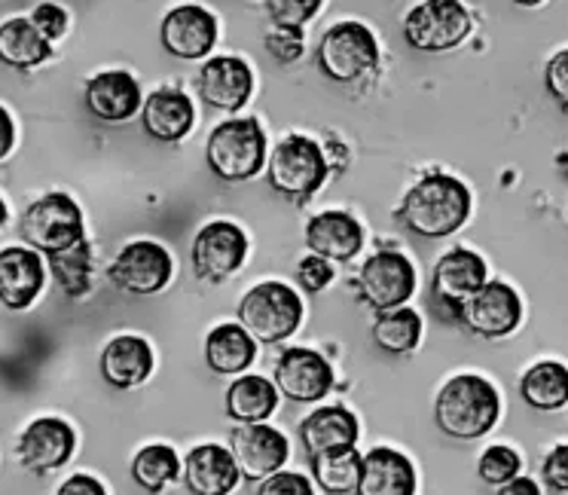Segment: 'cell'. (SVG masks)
I'll list each match as a JSON object with an SVG mask.
<instances>
[{"label": "cell", "instance_id": "25", "mask_svg": "<svg viewBox=\"0 0 568 495\" xmlns=\"http://www.w3.org/2000/svg\"><path fill=\"white\" fill-rule=\"evenodd\" d=\"M141 123L150 138H156L162 144H174L181 138L190 135V129L196 123V108L178 89H156L141 111Z\"/></svg>", "mask_w": 568, "mask_h": 495}, {"label": "cell", "instance_id": "29", "mask_svg": "<svg viewBox=\"0 0 568 495\" xmlns=\"http://www.w3.org/2000/svg\"><path fill=\"white\" fill-rule=\"evenodd\" d=\"M519 395L535 410L554 413L568 404V367L559 361H538L519 380Z\"/></svg>", "mask_w": 568, "mask_h": 495}, {"label": "cell", "instance_id": "11", "mask_svg": "<svg viewBox=\"0 0 568 495\" xmlns=\"http://www.w3.org/2000/svg\"><path fill=\"white\" fill-rule=\"evenodd\" d=\"M193 270L202 282H226L233 279L247 257V235L233 221H211L193 239Z\"/></svg>", "mask_w": 568, "mask_h": 495}, {"label": "cell", "instance_id": "12", "mask_svg": "<svg viewBox=\"0 0 568 495\" xmlns=\"http://www.w3.org/2000/svg\"><path fill=\"white\" fill-rule=\"evenodd\" d=\"M278 392L294 404H315L331 395L334 388V367L315 348H284L275 361Z\"/></svg>", "mask_w": 568, "mask_h": 495}, {"label": "cell", "instance_id": "14", "mask_svg": "<svg viewBox=\"0 0 568 495\" xmlns=\"http://www.w3.org/2000/svg\"><path fill=\"white\" fill-rule=\"evenodd\" d=\"M162 50L184 59V62H199L214 50L217 43V19L196 3L186 7H174L172 13H165L160 28Z\"/></svg>", "mask_w": 568, "mask_h": 495}, {"label": "cell", "instance_id": "15", "mask_svg": "<svg viewBox=\"0 0 568 495\" xmlns=\"http://www.w3.org/2000/svg\"><path fill=\"white\" fill-rule=\"evenodd\" d=\"M77 434L59 416H43L28 425L19 446H16V456L22 462V468L31 474H50L68 465V458L74 456Z\"/></svg>", "mask_w": 568, "mask_h": 495}, {"label": "cell", "instance_id": "24", "mask_svg": "<svg viewBox=\"0 0 568 495\" xmlns=\"http://www.w3.org/2000/svg\"><path fill=\"white\" fill-rule=\"evenodd\" d=\"M153 348L144 336L123 334L113 336L111 343L101 352V376L113 385V388H135V385L148 383L153 373Z\"/></svg>", "mask_w": 568, "mask_h": 495}, {"label": "cell", "instance_id": "21", "mask_svg": "<svg viewBox=\"0 0 568 495\" xmlns=\"http://www.w3.org/2000/svg\"><path fill=\"white\" fill-rule=\"evenodd\" d=\"M43 261L31 248H3L0 254V297L7 310H28L43 291Z\"/></svg>", "mask_w": 568, "mask_h": 495}, {"label": "cell", "instance_id": "42", "mask_svg": "<svg viewBox=\"0 0 568 495\" xmlns=\"http://www.w3.org/2000/svg\"><path fill=\"white\" fill-rule=\"evenodd\" d=\"M266 50L278 59V62H294L300 52H303V31H287L278 28L266 38Z\"/></svg>", "mask_w": 568, "mask_h": 495}, {"label": "cell", "instance_id": "19", "mask_svg": "<svg viewBox=\"0 0 568 495\" xmlns=\"http://www.w3.org/2000/svg\"><path fill=\"white\" fill-rule=\"evenodd\" d=\"M87 111L101 123H125L138 111H144L141 87L132 74L125 71H101L87 83L83 92Z\"/></svg>", "mask_w": 568, "mask_h": 495}, {"label": "cell", "instance_id": "27", "mask_svg": "<svg viewBox=\"0 0 568 495\" xmlns=\"http://www.w3.org/2000/svg\"><path fill=\"white\" fill-rule=\"evenodd\" d=\"M257 358V340L242 324H217L205 336V364L217 376H239Z\"/></svg>", "mask_w": 568, "mask_h": 495}, {"label": "cell", "instance_id": "33", "mask_svg": "<svg viewBox=\"0 0 568 495\" xmlns=\"http://www.w3.org/2000/svg\"><path fill=\"white\" fill-rule=\"evenodd\" d=\"M373 343L388 355H409L422 343V319L416 310L379 312L373 322Z\"/></svg>", "mask_w": 568, "mask_h": 495}, {"label": "cell", "instance_id": "30", "mask_svg": "<svg viewBox=\"0 0 568 495\" xmlns=\"http://www.w3.org/2000/svg\"><path fill=\"white\" fill-rule=\"evenodd\" d=\"M0 55L10 68L28 71L52 59V43L31 19H10L0 28Z\"/></svg>", "mask_w": 568, "mask_h": 495}, {"label": "cell", "instance_id": "13", "mask_svg": "<svg viewBox=\"0 0 568 495\" xmlns=\"http://www.w3.org/2000/svg\"><path fill=\"white\" fill-rule=\"evenodd\" d=\"M199 99L209 108L235 113L245 108L254 95V71L239 55H211L196 77Z\"/></svg>", "mask_w": 568, "mask_h": 495}, {"label": "cell", "instance_id": "2", "mask_svg": "<svg viewBox=\"0 0 568 495\" xmlns=\"http://www.w3.org/2000/svg\"><path fill=\"white\" fill-rule=\"evenodd\" d=\"M501 413V397L489 380L477 373H458L437 392L434 420L437 428L456 441H480L489 434Z\"/></svg>", "mask_w": 568, "mask_h": 495}, {"label": "cell", "instance_id": "41", "mask_svg": "<svg viewBox=\"0 0 568 495\" xmlns=\"http://www.w3.org/2000/svg\"><path fill=\"white\" fill-rule=\"evenodd\" d=\"M544 481L556 493H568V444L554 446L547 456H544Z\"/></svg>", "mask_w": 568, "mask_h": 495}, {"label": "cell", "instance_id": "17", "mask_svg": "<svg viewBox=\"0 0 568 495\" xmlns=\"http://www.w3.org/2000/svg\"><path fill=\"white\" fill-rule=\"evenodd\" d=\"M489 285V270L477 251L470 248H453L434 266L432 294L437 303L456 306L458 319H462V306L468 303L474 294H480L483 287Z\"/></svg>", "mask_w": 568, "mask_h": 495}, {"label": "cell", "instance_id": "4", "mask_svg": "<svg viewBox=\"0 0 568 495\" xmlns=\"http://www.w3.org/2000/svg\"><path fill=\"white\" fill-rule=\"evenodd\" d=\"M205 162L211 174L226 184L251 181L266 162V135L257 120H226L214 125L205 144Z\"/></svg>", "mask_w": 568, "mask_h": 495}, {"label": "cell", "instance_id": "32", "mask_svg": "<svg viewBox=\"0 0 568 495\" xmlns=\"http://www.w3.org/2000/svg\"><path fill=\"white\" fill-rule=\"evenodd\" d=\"M181 474V458L169 444H150L132 458V481L150 495L165 493Z\"/></svg>", "mask_w": 568, "mask_h": 495}, {"label": "cell", "instance_id": "37", "mask_svg": "<svg viewBox=\"0 0 568 495\" xmlns=\"http://www.w3.org/2000/svg\"><path fill=\"white\" fill-rule=\"evenodd\" d=\"M544 87L550 99L568 111V50H559L544 68Z\"/></svg>", "mask_w": 568, "mask_h": 495}, {"label": "cell", "instance_id": "22", "mask_svg": "<svg viewBox=\"0 0 568 495\" xmlns=\"http://www.w3.org/2000/svg\"><path fill=\"white\" fill-rule=\"evenodd\" d=\"M306 245L324 261H352L364 248V230L346 211H322L306 223Z\"/></svg>", "mask_w": 568, "mask_h": 495}, {"label": "cell", "instance_id": "9", "mask_svg": "<svg viewBox=\"0 0 568 495\" xmlns=\"http://www.w3.org/2000/svg\"><path fill=\"white\" fill-rule=\"evenodd\" d=\"M358 297L376 312L404 310L416 294V266L400 251H376L355 279Z\"/></svg>", "mask_w": 568, "mask_h": 495}, {"label": "cell", "instance_id": "18", "mask_svg": "<svg viewBox=\"0 0 568 495\" xmlns=\"http://www.w3.org/2000/svg\"><path fill=\"white\" fill-rule=\"evenodd\" d=\"M462 322L483 340H501L523 322V300L505 282H489L462 306Z\"/></svg>", "mask_w": 568, "mask_h": 495}, {"label": "cell", "instance_id": "23", "mask_svg": "<svg viewBox=\"0 0 568 495\" xmlns=\"http://www.w3.org/2000/svg\"><path fill=\"white\" fill-rule=\"evenodd\" d=\"M355 495H416V468L392 446H373L361 465Z\"/></svg>", "mask_w": 568, "mask_h": 495}, {"label": "cell", "instance_id": "36", "mask_svg": "<svg viewBox=\"0 0 568 495\" xmlns=\"http://www.w3.org/2000/svg\"><path fill=\"white\" fill-rule=\"evenodd\" d=\"M318 10H322V0H270L266 3V13L275 28H287V31H300Z\"/></svg>", "mask_w": 568, "mask_h": 495}, {"label": "cell", "instance_id": "34", "mask_svg": "<svg viewBox=\"0 0 568 495\" xmlns=\"http://www.w3.org/2000/svg\"><path fill=\"white\" fill-rule=\"evenodd\" d=\"M50 270L68 297H83L89 291V275H92V248L83 242L62 254H50Z\"/></svg>", "mask_w": 568, "mask_h": 495}, {"label": "cell", "instance_id": "20", "mask_svg": "<svg viewBox=\"0 0 568 495\" xmlns=\"http://www.w3.org/2000/svg\"><path fill=\"white\" fill-rule=\"evenodd\" d=\"M242 471L233 453L221 444L193 446L184 462V483L190 495H230L239 486Z\"/></svg>", "mask_w": 568, "mask_h": 495}, {"label": "cell", "instance_id": "31", "mask_svg": "<svg viewBox=\"0 0 568 495\" xmlns=\"http://www.w3.org/2000/svg\"><path fill=\"white\" fill-rule=\"evenodd\" d=\"M361 456L355 446L327 449L322 456H312V477L327 495H355L361 481Z\"/></svg>", "mask_w": 568, "mask_h": 495}, {"label": "cell", "instance_id": "1", "mask_svg": "<svg viewBox=\"0 0 568 495\" xmlns=\"http://www.w3.org/2000/svg\"><path fill=\"white\" fill-rule=\"evenodd\" d=\"M470 202V190L458 178L432 172L404 196L395 211V221L422 239H446L468 223Z\"/></svg>", "mask_w": 568, "mask_h": 495}, {"label": "cell", "instance_id": "28", "mask_svg": "<svg viewBox=\"0 0 568 495\" xmlns=\"http://www.w3.org/2000/svg\"><path fill=\"white\" fill-rule=\"evenodd\" d=\"M278 395L282 392L272 380L257 376V373H245L226 388V416L242 425L266 422L278 407Z\"/></svg>", "mask_w": 568, "mask_h": 495}, {"label": "cell", "instance_id": "8", "mask_svg": "<svg viewBox=\"0 0 568 495\" xmlns=\"http://www.w3.org/2000/svg\"><path fill=\"white\" fill-rule=\"evenodd\" d=\"M470 31L474 19L458 0H422L404 19V38L419 52L456 50Z\"/></svg>", "mask_w": 568, "mask_h": 495}, {"label": "cell", "instance_id": "26", "mask_svg": "<svg viewBox=\"0 0 568 495\" xmlns=\"http://www.w3.org/2000/svg\"><path fill=\"white\" fill-rule=\"evenodd\" d=\"M358 434V420L346 407H322L300 422V444L310 458L339 446H355Z\"/></svg>", "mask_w": 568, "mask_h": 495}, {"label": "cell", "instance_id": "45", "mask_svg": "<svg viewBox=\"0 0 568 495\" xmlns=\"http://www.w3.org/2000/svg\"><path fill=\"white\" fill-rule=\"evenodd\" d=\"M0 129H3V132H0V153L10 156V150H13V117H10L7 108L0 111Z\"/></svg>", "mask_w": 568, "mask_h": 495}, {"label": "cell", "instance_id": "38", "mask_svg": "<svg viewBox=\"0 0 568 495\" xmlns=\"http://www.w3.org/2000/svg\"><path fill=\"white\" fill-rule=\"evenodd\" d=\"M297 282L303 285V291L318 294V291H324V287L334 282V266H331V261H324V257H315V254H310L306 261H300Z\"/></svg>", "mask_w": 568, "mask_h": 495}, {"label": "cell", "instance_id": "39", "mask_svg": "<svg viewBox=\"0 0 568 495\" xmlns=\"http://www.w3.org/2000/svg\"><path fill=\"white\" fill-rule=\"evenodd\" d=\"M257 495H315L310 477H303L297 471H278L270 481L260 483Z\"/></svg>", "mask_w": 568, "mask_h": 495}, {"label": "cell", "instance_id": "3", "mask_svg": "<svg viewBox=\"0 0 568 495\" xmlns=\"http://www.w3.org/2000/svg\"><path fill=\"white\" fill-rule=\"evenodd\" d=\"M239 324L263 346H278L300 331L303 300L284 282H263L239 303Z\"/></svg>", "mask_w": 568, "mask_h": 495}, {"label": "cell", "instance_id": "43", "mask_svg": "<svg viewBox=\"0 0 568 495\" xmlns=\"http://www.w3.org/2000/svg\"><path fill=\"white\" fill-rule=\"evenodd\" d=\"M55 495H108L104 489V483L99 477H92V474H74V477H68V481L59 486V493Z\"/></svg>", "mask_w": 568, "mask_h": 495}, {"label": "cell", "instance_id": "5", "mask_svg": "<svg viewBox=\"0 0 568 495\" xmlns=\"http://www.w3.org/2000/svg\"><path fill=\"white\" fill-rule=\"evenodd\" d=\"M327 156L312 138L291 135L270 153V186L278 196L306 205L327 181Z\"/></svg>", "mask_w": 568, "mask_h": 495}, {"label": "cell", "instance_id": "7", "mask_svg": "<svg viewBox=\"0 0 568 495\" xmlns=\"http://www.w3.org/2000/svg\"><path fill=\"white\" fill-rule=\"evenodd\" d=\"M379 62V43L361 22H336L318 43V68L334 83H355Z\"/></svg>", "mask_w": 568, "mask_h": 495}, {"label": "cell", "instance_id": "44", "mask_svg": "<svg viewBox=\"0 0 568 495\" xmlns=\"http://www.w3.org/2000/svg\"><path fill=\"white\" fill-rule=\"evenodd\" d=\"M498 495H541V486L531 481V477H523V474H519L517 481L505 483V486L498 489Z\"/></svg>", "mask_w": 568, "mask_h": 495}, {"label": "cell", "instance_id": "40", "mask_svg": "<svg viewBox=\"0 0 568 495\" xmlns=\"http://www.w3.org/2000/svg\"><path fill=\"white\" fill-rule=\"evenodd\" d=\"M31 22L40 28V34L50 43L64 38V31H68V13H64L62 7H55V3H40L38 10L31 13Z\"/></svg>", "mask_w": 568, "mask_h": 495}, {"label": "cell", "instance_id": "6", "mask_svg": "<svg viewBox=\"0 0 568 495\" xmlns=\"http://www.w3.org/2000/svg\"><path fill=\"white\" fill-rule=\"evenodd\" d=\"M22 235L34 251H71L83 245V211L68 193H47L22 214Z\"/></svg>", "mask_w": 568, "mask_h": 495}, {"label": "cell", "instance_id": "10", "mask_svg": "<svg viewBox=\"0 0 568 495\" xmlns=\"http://www.w3.org/2000/svg\"><path fill=\"white\" fill-rule=\"evenodd\" d=\"M174 263L172 254L160 245V242H129L120 248V254L113 257L108 279L120 287L123 294H135V297H153L162 287L172 282Z\"/></svg>", "mask_w": 568, "mask_h": 495}, {"label": "cell", "instance_id": "35", "mask_svg": "<svg viewBox=\"0 0 568 495\" xmlns=\"http://www.w3.org/2000/svg\"><path fill=\"white\" fill-rule=\"evenodd\" d=\"M477 471H480V481L489 483V486H505V483L517 481L519 471H523V458L514 446H489L486 453L477 462Z\"/></svg>", "mask_w": 568, "mask_h": 495}, {"label": "cell", "instance_id": "16", "mask_svg": "<svg viewBox=\"0 0 568 495\" xmlns=\"http://www.w3.org/2000/svg\"><path fill=\"white\" fill-rule=\"evenodd\" d=\"M235 465L247 481H270L272 474H278L287 462V437L278 428H272L266 422L257 425H239L230 441Z\"/></svg>", "mask_w": 568, "mask_h": 495}]
</instances>
